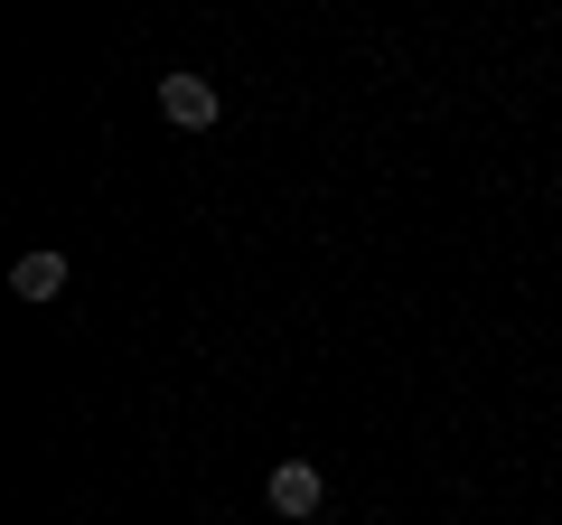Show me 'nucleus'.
I'll list each match as a JSON object with an SVG mask.
<instances>
[{
  "label": "nucleus",
  "mask_w": 562,
  "mask_h": 525,
  "mask_svg": "<svg viewBox=\"0 0 562 525\" xmlns=\"http://www.w3.org/2000/svg\"><path fill=\"white\" fill-rule=\"evenodd\" d=\"M262 498H272V516H291V525H310L328 506V479H319V460H281L272 479H262Z\"/></svg>",
  "instance_id": "1"
},
{
  "label": "nucleus",
  "mask_w": 562,
  "mask_h": 525,
  "mask_svg": "<svg viewBox=\"0 0 562 525\" xmlns=\"http://www.w3.org/2000/svg\"><path fill=\"white\" fill-rule=\"evenodd\" d=\"M66 282H76V272H66V254H57V244H38V254H20V262H10V291H20V301H57Z\"/></svg>",
  "instance_id": "3"
},
{
  "label": "nucleus",
  "mask_w": 562,
  "mask_h": 525,
  "mask_svg": "<svg viewBox=\"0 0 562 525\" xmlns=\"http://www.w3.org/2000/svg\"><path fill=\"white\" fill-rule=\"evenodd\" d=\"M160 113L179 122V132H216V113H225V94L206 76H160Z\"/></svg>",
  "instance_id": "2"
}]
</instances>
